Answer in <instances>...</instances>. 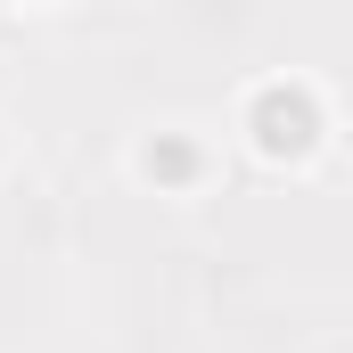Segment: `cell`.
I'll return each instance as SVG.
<instances>
[{"label": "cell", "instance_id": "6da1fadb", "mask_svg": "<svg viewBox=\"0 0 353 353\" xmlns=\"http://www.w3.org/2000/svg\"><path fill=\"white\" fill-rule=\"evenodd\" d=\"M304 132H312V107H304L296 90H271L263 99V140L271 148H304Z\"/></svg>", "mask_w": 353, "mask_h": 353}]
</instances>
